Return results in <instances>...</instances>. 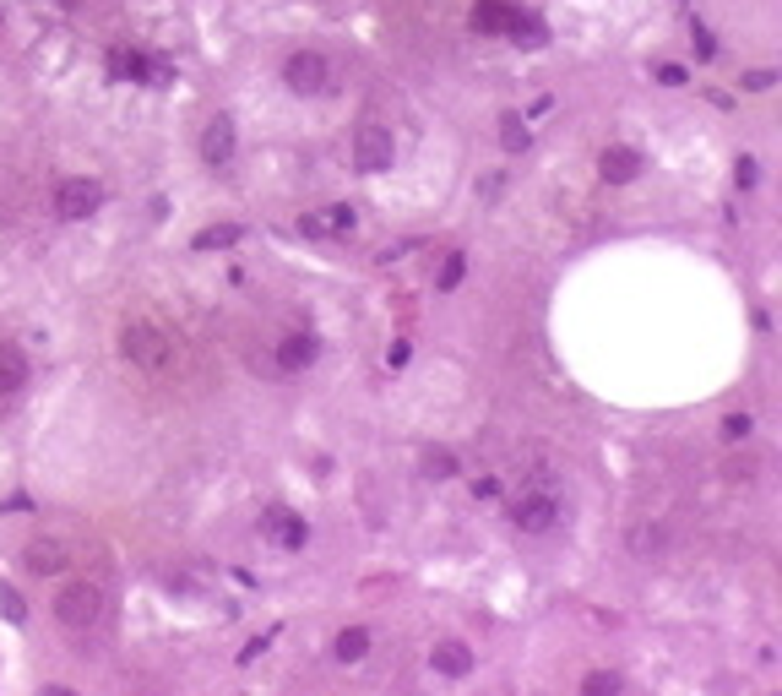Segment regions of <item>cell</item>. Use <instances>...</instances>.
<instances>
[{"instance_id":"obj_1","label":"cell","mask_w":782,"mask_h":696,"mask_svg":"<svg viewBox=\"0 0 782 696\" xmlns=\"http://www.w3.org/2000/svg\"><path fill=\"white\" fill-rule=\"evenodd\" d=\"M282 82H289L294 93H332L337 88V65L321 49H299V55H289V65H282Z\"/></svg>"},{"instance_id":"obj_2","label":"cell","mask_w":782,"mask_h":696,"mask_svg":"<svg viewBox=\"0 0 782 696\" xmlns=\"http://www.w3.org/2000/svg\"><path fill=\"white\" fill-rule=\"evenodd\" d=\"M55 615H60L65 632H88V625H98V620H104V593H98L93 582H71V588H60Z\"/></svg>"},{"instance_id":"obj_3","label":"cell","mask_w":782,"mask_h":696,"mask_svg":"<svg viewBox=\"0 0 782 696\" xmlns=\"http://www.w3.org/2000/svg\"><path fill=\"white\" fill-rule=\"evenodd\" d=\"M391 158H397L391 125L365 120V125H359V136H353V164H359V174H381V169H391Z\"/></svg>"},{"instance_id":"obj_4","label":"cell","mask_w":782,"mask_h":696,"mask_svg":"<svg viewBox=\"0 0 782 696\" xmlns=\"http://www.w3.org/2000/svg\"><path fill=\"white\" fill-rule=\"evenodd\" d=\"M104 207V185L98 180H60L55 185V218L60 224H82Z\"/></svg>"},{"instance_id":"obj_5","label":"cell","mask_w":782,"mask_h":696,"mask_svg":"<svg viewBox=\"0 0 782 696\" xmlns=\"http://www.w3.org/2000/svg\"><path fill=\"white\" fill-rule=\"evenodd\" d=\"M120 343H125V360H136V365H147V370H164L174 354H169V337L158 332V327H147V321H130L125 332H120Z\"/></svg>"},{"instance_id":"obj_6","label":"cell","mask_w":782,"mask_h":696,"mask_svg":"<svg viewBox=\"0 0 782 696\" xmlns=\"http://www.w3.org/2000/svg\"><path fill=\"white\" fill-rule=\"evenodd\" d=\"M261 533H266L277 549H305L310 522H305L299 512H289V506H266V512H261Z\"/></svg>"},{"instance_id":"obj_7","label":"cell","mask_w":782,"mask_h":696,"mask_svg":"<svg viewBox=\"0 0 782 696\" xmlns=\"http://www.w3.org/2000/svg\"><path fill=\"white\" fill-rule=\"evenodd\" d=\"M647 169V158L635 153V148H625V142H614V148H603V158H598V174L609 180V185H630L635 174Z\"/></svg>"},{"instance_id":"obj_8","label":"cell","mask_w":782,"mask_h":696,"mask_svg":"<svg viewBox=\"0 0 782 696\" xmlns=\"http://www.w3.org/2000/svg\"><path fill=\"white\" fill-rule=\"evenodd\" d=\"M559 522V501L554 496H522L517 501V528L522 533H549Z\"/></svg>"},{"instance_id":"obj_9","label":"cell","mask_w":782,"mask_h":696,"mask_svg":"<svg viewBox=\"0 0 782 696\" xmlns=\"http://www.w3.org/2000/svg\"><path fill=\"white\" fill-rule=\"evenodd\" d=\"M22 561H28V572H38V577L65 572V566H71V544H65V539H33Z\"/></svg>"},{"instance_id":"obj_10","label":"cell","mask_w":782,"mask_h":696,"mask_svg":"<svg viewBox=\"0 0 782 696\" xmlns=\"http://www.w3.org/2000/svg\"><path fill=\"white\" fill-rule=\"evenodd\" d=\"M201 158H206V164H229V158H234V120H229V115H218V120L206 125Z\"/></svg>"},{"instance_id":"obj_11","label":"cell","mask_w":782,"mask_h":696,"mask_svg":"<svg viewBox=\"0 0 782 696\" xmlns=\"http://www.w3.org/2000/svg\"><path fill=\"white\" fill-rule=\"evenodd\" d=\"M511 22H517L511 0H478V6H473V28L478 33H511Z\"/></svg>"},{"instance_id":"obj_12","label":"cell","mask_w":782,"mask_h":696,"mask_svg":"<svg viewBox=\"0 0 782 696\" xmlns=\"http://www.w3.org/2000/svg\"><path fill=\"white\" fill-rule=\"evenodd\" d=\"M22 386H28V354L12 343H0V397H12Z\"/></svg>"},{"instance_id":"obj_13","label":"cell","mask_w":782,"mask_h":696,"mask_svg":"<svg viewBox=\"0 0 782 696\" xmlns=\"http://www.w3.org/2000/svg\"><path fill=\"white\" fill-rule=\"evenodd\" d=\"M310 360H315V337L310 332H289V337L277 343V365L282 370H305Z\"/></svg>"},{"instance_id":"obj_14","label":"cell","mask_w":782,"mask_h":696,"mask_svg":"<svg viewBox=\"0 0 782 696\" xmlns=\"http://www.w3.org/2000/svg\"><path fill=\"white\" fill-rule=\"evenodd\" d=\"M430 664H435V675H446V680H462V675L473 669V653H467L462 642H435Z\"/></svg>"},{"instance_id":"obj_15","label":"cell","mask_w":782,"mask_h":696,"mask_svg":"<svg viewBox=\"0 0 782 696\" xmlns=\"http://www.w3.org/2000/svg\"><path fill=\"white\" fill-rule=\"evenodd\" d=\"M332 653H337L342 664H359V658L370 653V632H365V625H348V632H337V642H332Z\"/></svg>"},{"instance_id":"obj_16","label":"cell","mask_w":782,"mask_h":696,"mask_svg":"<svg viewBox=\"0 0 782 696\" xmlns=\"http://www.w3.org/2000/svg\"><path fill=\"white\" fill-rule=\"evenodd\" d=\"M527 142H533L527 120H522V115H500V148H506V153H522Z\"/></svg>"},{"instance_id":"obj_17","label":"cell","mask_w":782,"mask_h":696,"mask_svg":"<svg viewBox=\"0 0 782 696\" xmlns=\"http://www.w3.org/2000/svg\"><path fill=\"white\" fill-rule=\"evenodd\" d=\"M114 77H130V82H153V60H141V55H125V49H114Z\"/></svg>"},{"instance_id":"obj_18","label":"cell","mask_w":782,"mask_h":696,"mask_svg":"<svg viewBox=\"0 0 782 696\" xmlns=\"http://www.w3.org/2000/svg\"><path fill=\"white\" fill-rule=\"evenodd\" d=\"M229 245H240V224H212L196 234V250H229Z\"/></svg>"},{"instance_id":"obj_19","label":"cell","mask_w":782,"mask_h":696,"mask_svg":"<svg viewBox=\"0 0 782 696\" xmlns=\"http://www.w3.org/2000/svg\"><path fill=\"white\" fill-rule=\"evenodd\" d=\"M462 277H467V256H462V250H451V256L441 261V272H435V289H441V294H451V289L462 284Z\"/></svg>"},{"instance_id":"obj_20","label":"cell","mask_w":782,"mask_h":696,"mask_svg":"<svg viewBox=\"0 0 782 696\" xmlns=\"http://www.w3.org/2000/svg\"><path fill=\"white\" fill-rule=\"evenodd\" d=\"M451 473H457V457H451L446 446H430V452H424V479L441 484V479H451Z\"/></svg>"},{"instance_id":"obj_21","label":"cell","mask_w":782,"mask_h":696,"mask_svg":"<svg viewBox=\"0 0 782 696\" xmlns=\"http://www.w3.org/2000/svg\"><path fill=\"white\" fill-rule=\"evenodd\" d=\"M619 685H625V680H619L614 669H593V675L582 680V691H587V696H614Z\"/></svg>"},{"instance_id":"obj_22","label":"cell","mask_w":782,"mask_h":696,"mask_svg":"<svg viewBox=\"0 0 782 696\" xmlns=\"http://www.w3.org/2000/svg\"><path fill=\"white\" fill-rule=\"evenodd\" d=\"M0 615H6L12 625H22V620H28V604H22V593H17L12 582H0Z\"/></svg>"},{"instance_id":"obj_23","label":"cell","mask_w":782,"mask_h":696,"mask_svg":"<svg viewBox=\"0 0 782 696\" xmlns=\"http://www.w3.org/2000/svg\"><path fill=\"white\" fill-rule=\"evenodd\" d=\"M690 44H695L701 60H712V55H718V38H712V28H706V22H690Z\"/></svg>"},{"instance_id":"obj_24","label":"cell","mask_w":782,"mask_h":696,"mask_svg":"<svg viewBox=\"0 0 782 696\" xmlns=\"http://www.w3.org/2000/svg\"><path fill=\"white\" fill-rule=\"evenodd\" d=\"M326 218V234H348L353 224H359V213H353V207H332V213H321Z\"/></svg>"},{"instance_id":"obj_25","label":"cell","mask_w":782,"mask_h":696,"mask_svg":"<svg viewBox=\"0 0 782 696\" xmlns=\"http://www.w3.org/2000/svg\"><path fill=\"white\" fill-rule=\"evenodd\" d=\"M511 38H527V44H543V22H538V17H522V12H517V22H511Z\"/></svg>"},{"instance_id":"obj_26","label":"cell","mask_w":782,"mask_h":696,"mask_svg":"<svg viewBox=\"0 0 782 696\" xmlns=\"http://www.w3.org/2000/svg\"><path fill=\"white\" fill-rule=\"evenodd\" d=\"M739 88H744V93H771V88H777V72H744Z\"/></svg>"},{"instance_id":"obj_27","label":"cell","mask_w":782,"mask_h":696,"mask_svg":"<svg viewBox=\"0 0 782 696\" xmlns=\"http://www.w3.org/2000/svg\"><path fill=\"white\" fill-rule=\"evenodd\" d=\"M750 436V413H728L723 420V441H744Z\"/></svg>"},{"instance_id":"obj_28","label":"cell","mask_w":782,"mask_h":696,"mask_svg":"<svg viewBox=\"0 0 782 696\" xmlns=\"http://www.w3.org/2000/svg\"><path fill=\"white\" fill-rule=\"evenodd\" d=\"M734 180H739V185L750 191V185L761 180V164H755V158H739V164H734Z\"/></svg>"},{"instance_id":"obj_29","label":"cell","mask_w":782,"mask_h":696,"mask_svg":"<svg viewBox=\"0 0 782 696\" xmlns=\"http://www.w3.org/2000/svg\"><path fill=\"white\" fill-rule=\"evenodd\" d=\"M630 544H635V549H658V544H663V533H658V528H635V539H630Z\"/></svg>"},{"instance_id":"obj_30","label":"cell","mask_w":782,"mask_h":696,"mask_svg":"<svg viewBox=\"0 0 782 696\" xmlns=\"http://www.w3.org/2000/svg\"><path fill=\"white\" fill-rule=\"evenodd\" d=\"M473 496L478 501H494V496H500V479H473Z\"/></svg>"},{"instance_id":"obj_31","label":"cell","mask_w":782,"mask_h":696,"mask_svg":"<svg viewBox=\"0 0 782 696\" xmlns=\"http://www.w3.org/2000/svg\"><path fill=\"white\" fill-rule=\"evenodd\" d=\"M299 234H326V218H321V213H305V218H299Z\"/></svg>"},{"instance_id":"obj_32","label":"cell","mask_w":782,"mask_h":696,"mask_svg":"<svg viewBox=\"0 0 782 696\" xmlns=\"http://www.w3.org/2000/svg\"><path fill=\"white\" fill-rule=\"evenodd\" d=\"M408 354H413V348H408V343H391V348H386V365L397 370V365H408Z\"/></svg>"},{"instance_id":"obj_33","label":"cell","mask_w":782,"mask_h":696,"mask_svg":"<svg viewBox=\"0 0 782 696\" xmlns=\"http://www.w3.org/2000/svg\"><path fill=\"white\" fill-rule=\"evenodd\" d=\"M261 653H266V637H256V642H250V648H245V653H240V664H256V658H261Z\"/></svg>"},{"instance_id":"obj_34","label":"cell","mask_w":782,"mask_h":696,"mask_svg":"<svg viewBox=\"0 0 782 696\" xmlns=\"http://www.w3.org/2000/svg\"><path fill=\"white\" fill-rule=\"evenodd\" d=\"M658 77H663L668 88H679V82H685V72H679V65H658Z\"/></svg>"}]
</instances>
